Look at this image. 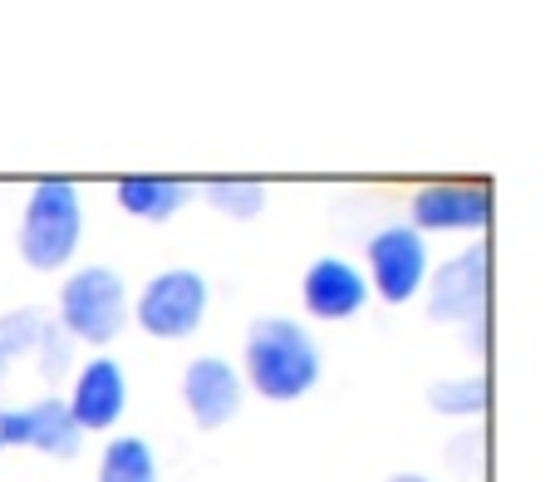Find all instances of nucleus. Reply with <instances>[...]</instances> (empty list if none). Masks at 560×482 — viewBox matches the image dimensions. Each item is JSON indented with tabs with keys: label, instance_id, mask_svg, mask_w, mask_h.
<instances>
[{
	"label": "nucleus",
	"instance_id": "nucleus-1",
	"mask_svg": "<svg viewBox=\"0 0 560 482\" xmlns=\"http://www.w3.org/2000/svg\"><path fill=\"white\" fill-rule=\"evenodd\" d=\"M325 379V349L295 315H256L242 340V385L266 404H295Z\"/></svg>",
	"mask_w": 560,
	"mask_h": 482
},
{
	"label": "nucleus",
	"instance_id": "nucleus-2",
	"mask_svg": "<svg viewBox=\"0 0 560 482\" xmlns=\"http://www.w3.org/2000/svg\"><path fill=\"white\" fill-rule=\"evenodd\" d=\"M79 241H84V203H79V187L69 177H39L25 197V213H20V232L15 251L30 271H65L79 256Z\"/></svg>",
	"mask_w": 560,
	"mask_h": 482
},
{
	"label": "nucleus",
	"instance_id": "nucleus-3",
	"mask_svg": "<svg viewBox=\"0 0 560 482\" xmlns=\"http://www.w3.org/2000/svg\"><path fill=\"white\" fill-rule=\"evenodd\" d=\"M55 325L65 330L74 345H114L128 330V280L114 266L94 261V266H74L59 280L55 300Z\"/></svg>",
	"mask_w": 560,
	"mask_h": 482
},
{
	"label": "nucleus",
	"instance_id": "nucleus-4",
	"mask_svg": "<svg viewBox=\"0 0 560 482\" xmlns=\"http://www.w3.org/2000/svg\"><path fill=\"white\" fill-rule=\"evenodd\" d=\"M212 310V280L197 266H167L128 300V320L153 340H192Z\"/></svg>",
	"mask_w": 560,
	"mask_h": 482
},
{
	"label": "nucleus",
	"instance_id": "nucleus-5",
	"mask_svg": "<svg viewBox=\"0 0 560 482\" xmlns=\"http://www.w3.org/2000/svg\"><path fill=\"white\" fill-rule=\"evenodd\" d=\"M428 320L433 325H477L487 320V306H492V246L487 241H472L457 256H447L443 266L428 271Z\"/></svg>",
	"mask_w": 560,
	"mask_h": 482
},
{
	"label": "nucleus",
	"instance_id": "nucleus-6",
	"mask_svg": "<svg viewBox=\"0 0 560 482\" xmlns=\"http://www.w3.org/2000/svg\"><path fill=\"white\" fill-rule=\"evenodd\" d=\"M364 280H369V296H378L384 306H408V300L423 296L428 286V237H418L408 222H388L378 227L374 237L364 241Z\"/></svg>",
	"mask_w": 560,
	"mask_h": 482
},
{
	"label": "nucleus",
	"instance_id": "nucleus-7",
	"mask_svg": "<svg viewBox=\"0 0 560 482\" xmlns=\"http://www.w3.org/2000/svg\"><path fill=\"white\" fill-rule=\"evenodd\" d=\"M408 227L418 237L433 232H487L492 227V187L487 183H423L408 197Z\"/></svg>",
	"mask_w": 560,
	"mask_h": 482
},
{
	"label": "nucleus",
	"instance_id": "nucleus-8",
	"mask_svg": "<svg viewBox=\"0 0 560 482\" xmlns=\"http://www.w3.org/2000/svg\"><path fill=\"white\" fill-rule=\"evenodd\" d=\"M183 404L187 418H192L202 434H217L226 428L246 404V385H242V369L222 355H197L187 359L183 369Z\"/></svg>",
	"mask_w": 560,
	"mask_h": 482
},
{
	"label": "nucleus",
	"instance_id": "nucleus-9",
	"mask_svg": "<svg viewBox=\"0 0 560 482\" xmlns=\"http://www.w3.org/2000/svg\"><path fill=\"white\" fill-rule=\"evenodd\" d=\"M0 448H35L45 458H79L84 434L69 418V404L59 394H45L35 404L0 409Z\"/></svg>",
	"mask_w": 560,
	"mask_h": 482
},
{
	"label": "nucleus",
	"instance_id": "nucleus-10",
	"mask_svg": "<svg viewBox=\"0 0 560 482\" xmlns=\"http://www.w3.org/2000/svg\"><path fill=\"white\" fill-rule=\"evenodd\" d=\"M69 418L79 424V434H104L124 418L128 409V375L114 355H94L84 365H74L69 375Z\"/></svg>",
	"mask_w": 560,
	"mask_h": 482
},
{
	"label": "nucleus",
	"instance_id": "nucleus-11",
	"mask_svg": "<svg viewBox=\"0 0 560 482\" xmlns=\"http://www.w3.org/2000/svg\"><path fill=\"white\" fill-rule=\"evenodd\" d=\"M369 280L364 266H354L349 256H315L300 276V306L315 320H354L369 306Z\"/></svg>",
	"mask_w": 560,
	"mask_h": 482
},
{
	"label": "nucleus",
	"instance_id": "nucleus-12",
	"mask_svg": "<svg viewBox=\"0 0 560 482\" xmlns=\"http://www.w3.org/2000/svg\"><path fill=\"white\" fill-rule=\"evenodd\" d=\"M197 187L187 183V177H118L114 197L118 207H124L128 217H138V222H173L177 213H183L187 203H192Z\"/></svg>",
	"mask_w": 560,
	"mask_h": 482
},
{
	"label": "nucleus",
	"instance_id": "nucleus-13",
	"mask_svg": "<svg viewBox=\"0 0 560 482\" xmlns=\"http://www.w3.org/2000/svg\"><path fill=\"white\" fill-rule=\"evenodd\" d=\"M94 482H158V454L148 438L118 434L98 454V478Z\"/></svg>",
	"mask_w": 560,
	"mask_h": 482
},
{
	"label": "nucleus",
	"instance_id": "nucleus-14",
	"mask_svg": "<svg viewBox=\"0 0 560 482\" xmlns=\"http://www.w3.org/2000/svg\"><path fill=\"white\" fill-rule=\"evenodd\" d=\"M487 404H492L487 375H447L428 385V409L443 418H482Z\"/></svg>",
	"mask_w": 560,
	"mask_h": 482
},
{
	"label": "nucleus",
	"instance_id": "nucleus-15",
	"mask_svg": "<svg viewBox=\"0 0 560 482\" xmlns=\"http://www.w3.org/2000/svg\"><path fill=\"white\" fill-rule=\"evenodd\" d=\"M202 197L217 217H232V222H256L266 213V183L261 177H207Z\"/></svg>",
	"mask_w": 560,
	"mask_h": 482
},
{
	"label": "nucleus",
	"instance_id": "nucleus-16",
	"mask_svg": "<svg viewBox=\"0 0 560 482\" xmlns=\"http://www.w3.org/2000/svg\"><path fill=\"white\" fill-rule=\"evenodd\" d=\"M35 369L49 389H55L59 379L74 375V340L55 325V315L45 320V330H39V340H35Z\"/></svg>",
	"mask_w": 560,
	"mask_h": 482
},
{
	"label": "nucleus",
	"instance_id": "nucleus-17",
	"mask_svg": "<svg viewBox=\"0 0 560 482\" xmlns=\"http://www.w3.org/2000/svg\"><path fill=\"white\" fill-rule=\"evenodd\" d=\"M45 320H49V310H39V306H15L0 315V345L10 349V359L35 355V340L45 330Z\"/></svg>",
	"mask_w": 560,
	"mask_h": 482
},
{
	"label": "nucleus",
	"instance_id": "nucleus-18",
	"mask_svg": "<svg viewBox=\"0 0 560 482\" xmlns=\"http://www.w3.org/2000/svg\"><path fill=\"white\" fill-rule=\"evenodd\" d=\"M482 458H487V434L482 428H463V434L447 444V463H453L457 478H472Z\"/></svg>",
	"mask_w": 560,
	"mask_h": 482
},
{
	"label": "nucleus",
	"instance_id": "nucleus-19",
	"mask_svg": "<svg viewBox=\"0 0 560 482\" xmlns=\"http://www.w3.org/2000/svg\"><path fill=\"white\" fill-rule=\"evenodd\" d=\"M10 365H15V359H10V349L0 345V385H5V379H10Z\"/></svg>",
	"mask_w": 560,
	"mask_h": 482
},
{
	"label": "nucleus",
	"instance_id": "nucleus-20",
	"mask_svg": "<svg viewBox=\"0 0 560 482\" xmlns=\"http://www.w3.org/2000/svg\"><path fill=\"white\" fill-rule=\"evenodd\" d=\"M384 482H433L428 473H394V478H384Z\"/></svg>",
	"mask_w": 560,
	"mask_h": 482
}]
</instances>
